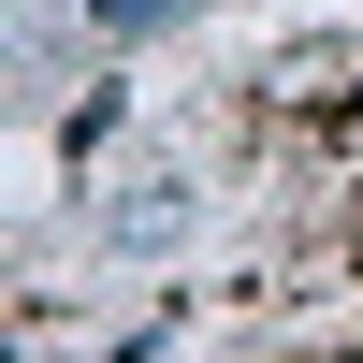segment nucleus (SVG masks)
I'll list each match as a JSON object with an SVG mask.
<instances>
[{
  "mask_svg": "<svg viewBox=\"0 0 363 363\" xmlns=\"http://www.w3.org/2000/svg\"><path fill=\"white\" fill-rule=\"evenodd\" d=\"M174 218H189V189H174V174H145V189L116 203V233H131V247H174Z\"/></svg>",
  "mask_w": 363,
  "mask_h": 363,
  "instance_id": "obj_1",
  "label": "nucleus"
},
{
  "mask_svg": "<svg viewBox=\"0 0 363 363\" xmlns=\"http://www.w3.org/2000/svg\"><path fill=\"white\" fill-rule=\"evenodd\" d=\"M87 15H102V29H145V15H174V0H87Z\"/></svg>",
  "mask_w": 363,
  "mask_h": 363,
  "instance_id": "obj_2",
  "label": "nucleus"
}]
</instances>
